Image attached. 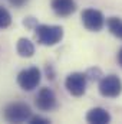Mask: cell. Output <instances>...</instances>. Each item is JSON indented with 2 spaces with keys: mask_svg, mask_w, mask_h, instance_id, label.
Here are the masks:
<instances>
[{
  "mask_svg": "<svg viewBox=\"0 0 122 124\" xmlns=\"http://www.w3.org/2000/svg\"><path fill=\"white\" fill-rule=\"evenodd\" d=\"M37 43L43 45V46H53L58 45L63 39V28L58 25H36V28L33 29Z\"/></svg>",
  "mask_w": 122,
  "mask_h": 124,
  "instance_id": "1",
  "label": "cell"
},
{
  "mask_svg": "<svg viewBox=\"0 0 122 124\" xmlns=\"http://www.w3.org/2000/svg\"><path fill=\"white\" fill-rule=\"evenodd\" d=\"M3 114L9 123H25L30 118L32 110L26 102H12L4 108Z\"/></svg>",
  "mask_w": 122,
  "mask_h": 124,
  "instance_id": "2",
  "label": "cell"
},
{
  "mask_svg": "<svg viewBox=\"0 0 122 124\" xmlns=\"http://www.w3.org/2000/svg\"><path fill=\"white\" fill-rule=\"evenodd\" d=\"M122 93V81L115 74L103 75L99 79V94L105 98H116Z\"/></svg>",
  "mask_w": 122,
  "mask_h": 124,
  "instance_id": "3",
  "label": "cell"
},
{
  "mask_svg": "<svg viewBox=\"0 0 122 124\" xmlns=\"http://www.w3.org/2000/svg\"><path fill=\"white\" fill-rule=\"evenodd\" d=\"M88 78L85 72H72L65 79V88L66 91L73 97H82L86 93Z\"/></svg>",
  "mask_w": 122,
  "mask_h": 124,
  "instance_id": "4",
  "label": "cell"
},
{
  "mask_svg": "<svg viewBox=\"0 0 122 124\" xmlns=\"http://www.w3.org/2000/svg\"><path fill=\"white\" fill-rule=\"evenodd\" d=\"M42 74L37 66H30L17 74V84L25 91H33L40 84Z\"/></svg>",
  "mask_w": 122,
  "mask_h": 124,
  "instance_id": "5",
  "label": "cell"
},
{
  "mask_svg": "<svg viewBox=\"0 0 122 124\" xmlns=\"http://www.w3.org/2000/svg\"><path fill=\"white\" fill-rule=\"evenodd\" d=\"M83 26L91 32H99L105 26V16L101 10L96 9H85L81 15Z\"/></svg>",
  "mask_w": 122,
  "mask_h": 124,
  "instance_id": "6",
  "label": "cell"
},
{
  "mask_svg": "<svg viewBox=\"0 0 122 124\" xmlns=\"http://www.w3.org/2000/svg\"><path fill=\"white\" fill-rule=\"evenodd\" d=\"M34 105L40 111H52V110H55L58 107V100H56L55 93L47 87L40 88L36 94V97H34Z\"/></svg>",
  "mask_w": 122,
  "mask_h": 124,
  "instance_id": "7",
  "label": "cell"
},
{
  "mask_svg": "<svg viewBox=\"0 0 122 124\" xmlns=\"http://www.w3.org/2000/svg\"><path fill=\"white\" fill-rule=\"evenodd\" d=\"M52 9L58 16L68 17L76 12V3L75 0H52Z\"/></svg>",
  "mask_w": 122,
  "mask_h": 124,
  "instance_id": "8",
  "label": "cell"
},
{
  "mask_svg": "<svg viewBox=\"0 0 122 124\" xmlns=\"http://www.w3.org/2000/svg\"><path fill=\"white\" fill-rule=\"evenodd\" d=\"M86 121L91 124H108L111 123V114L102 107H95L88 111Z\"/></svg>",
  "mask_w": 122,
  "mask_h": 124,
  "instance_id": "9",
  "label": "cell"
},
{
  "mask_svg": "<svg viewBox=\"0 0 122 124\" xmlns=\"http://www.w3.org/2000/svg\"><path fill=\"white\" fill-rule=\"evenodd\" d=\"M16 49H17V54L22 58H32L34 55V45H33L32 40L26 39V38H20L17 40Z\"/></svg>",
  "mask_w": 122,
  "mask_h": 124,
  "instance_id": "10",
  "label": "cell"
},
{
  "mask_svg": "<svg viewBox=\"0 0 122 124\" xmlns=\"http://www.w3.org/2000/svg\"><path fill=\"white\" fill-rule=\"evenodd\" d=\"M106 26H108L109 32H111L115 38H118V39L122 40V19L121 17H115V16L109 17V19L106 20Z\"/></svg>",
  "mask_w": 122,
  "mask_h": 124,
  "instance_id": "11",
  "label": "cell"
},
{
  "mask_svg": "<svg viewBox=\"0 0 122 124\" xmlns=\"http://www.w3.org/2000/svg\"><path fill=\"white\" fill-rule=\"evenodd\" d=\"M12 25V15L7 9L0 6V29H6Z\"/></svg>",
  "mask_w": 122,
  "mask_h": 124,
  "instance_id": "12",
  "label": "cell"
},
{
  "mask_svg": "<svg viewBox=\"0 0 122 124\" xmlns=\"http://www.w3.org/2000/svg\"><path fill=\"white\" fill-rule=\"evenodd\" d=\"M86 78H88V81H98V79H101L103 75H102V71L98 68V66H95V68H89L86 72Z\"/></svg>",
  "mask_w": 122,
  "mask_h": 124,
  "instance_id": "13",
  "label": "cell"
},
{
  "mask_svg": "<svg viewBox=\"0 0 122 124\" xmlns=\"http://www.w3.org/2000/svg\"><path fill=\"white\" fill-rule=\"evenodd\" d=\"M29 123L30 124H49L50 121L47 118H45V117H40V116H30Z\"/></svg>",
  "mask_w": 122,
  "mask_h": 124,
  "instance_id": "14",
  "label": "cell"
},
{
  "mask_svg": "<svg viewBox=\"0 0 122 124\" xmlns=\"http://www.w3.org/2000/svg\"><path fill=\"white\" fill-rule=\"evenodd\" d=\"M36 25H37V20L34 19V17H26L25 20H23V26L25 28H27V29H34L36 28Z\"/></svg>",
  "mask_w": 122,
  "mask_h": 124,
  "instance_id": "15",
  "label": "cell"
},
{
  "mask_svg": "<svg viewBox=\"0 0 122 124\" xmlns=\"http://www.w3.org/2000/svg\"><path fill=\"white\" fill-rule=\"evenodd\" d=\"M9 3L14 7H23L25 4L29 3V0H9Z\"/></svg>",
  "mask_w": 122,
  "mask_h": 124,
  "instance_id": "16",
  "label": "cell"
},
{
  "mask_svg": "<svg viewBox=\"0 0 122 124\" xmlns=\"http://www.w3.org/2000/svg\"><path fill=\"white\" fill-rule=\"evenodd\" d=\"M46 74H47V78L49 79H53L55 78V72H53V69H52V65H46Z\"/></svg>",
  "mask_w": 122,
  "mask_h": 124,
  "instance_id": "17",
  "label": "cell"
},
{
  "mask_svg": "<svg viewBox=\"0 0 122 124\" xmlns=\"http://www.w3.org/2000/svg\"><path fill=\"white\" fill-rule=\"evenodd\" d=\"M116 61H118V63H119V66L122 68V48L118 51V55H116Z\"/></svg>",
  "mask_w": 122,
  "mask_h": 124,
  "instance_id": "18",
  "label": "cell"
}]
</instances>
